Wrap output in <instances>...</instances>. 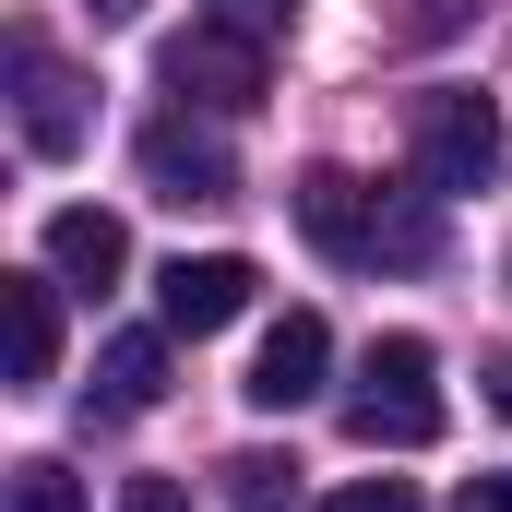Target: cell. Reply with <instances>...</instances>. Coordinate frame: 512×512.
<instances>
[{
  "mask_svg": "<svg viewBox=\"0 0 512 512\" xmlns=\"http://www.w3.org/2000/svg\"><path fill=\"white\" fill-rule=\"evenodd\" d=\"M251 286H262V274L239 251H203V262L179 251L167 274H155V310H167V334H227V322L251 310Z\"/></svg>",
  "mask_w": 512,
  "mask_h": 512,
  "instance_id": "6",
  "label": "cell"
},
{
  "mask_svg": "<svg viewBox=\"0 0 512 512\" xmlns=\"http://www.w3.org/2000/svg\"><path fill=\"white\" fill-rule=\"evenodd\" d=\"M227 512H298V465L286 453H227Z\"/></svg>",
  "mask_w": 512,
  "mask_h": 512,
  "instance_id": "12",
  "label": "cell"
},
{
  "mask_svg": "<svg viewBox=\"0 0 512 512\" xmlns=\"http://www.w3.org/2000/svg\"><path fill=\"white\" fill-rule=\"evenodd\" d=\"M465 24V0H417V36H453Z\"/></svg>",
  "mask_w": 512,
  "mask_h": 512,
  "instance_id": "18",
  "label": "cell"
},
{
  "mask_svg": "<svg viewBox=\"0 0 512 512\" xmlns=\"http://www.w3.org/2000/svg\"><path fill=\"white\" fill-rule=\"evenodd\" d=\"M453 512H512V465H501V477H477V489H465Z\"/></svg>",
  "mask_w": 512,
  "mask_h": 512,
  "instance_id": "17",
  "label": "cell"
},
{
  "mask_svg": "<svg viewBox=\"0 0 512 512\" xmlns=\"http://www.w3.org/2000/svg\"><path fill=\"white\" fill-rule=\"evenodd\" d=\"M167 96H191V108H262V36L239 24H191L179 48H167Z\"/></svg>",
  "mask_w": 512,
  "mask_h": 512,
  "instance_id": "4",
  "label": "cell"
},
{
  "mask_svg": "<svg viewBox=\"0 0 512 512\" xmlns=\"http://www.w3.org/2000/svg\"><path fill=\"white\" fill-rule=\"evenodd\" d=\"M167 393V346L155 334H108V358H96V417H143Z\"/></svg>",
  "mask_w": 512,
  "mask_h": 512,
  "instance_id": "11",
  "label": "cell"
},
{
  "mask_svg": "<svg viewBox=\"0 0 512 512\" xmlns=\"http://www.w3.org/2000/svg\"><path fill=\"white\" fill-rule=\"evenodd\" d=\"M405 143H417V179H429V203H453V191H501V167H512V120H501V96H477V84H441V96H417Z\"/></svg>",
  "mask_w": 512,
  "mask_h": 512,
  "instance_id": "2",
  "label": "cell"
},
{
  "mask_svg": "<svg viewBox=\"0 0 512 512\" xmlns=\"http://www.w3.org/2000/svg\"><path fill=\"white\" fill-rule=\"evenodd\" d=\"M143 191L155 203H239V155L191 120H155L143 131Z\"/></svg>",
  "mask_w": 512,
  "mask_h": 512,
  "instance_id": "5",
  "label": "cell"
},
{
  "mask_svg": "<svg viewBox=\"0 0 512 512\" xmlns=\"http://www.w3.org/2000/svg\"><path fill=\"white\" fill-rule=\"evenodd\" d=\"M286 12H298V0H215V24H239V36H274Z\"/></svg>",
  "mask_w": 512,
  "mask_h": 512,
  "instance_id": "15",
  "label": "cell"
},
{
  "mask_svg": "<svg viewBox=\"0 0 512 512\" xmlns=\"http://www.w3.org/2000/svg\"><path fill=\"white\" fill-rule=\"evenodd\" d=\"M489 405H501V417H512V358H501V370H489Z\"/></svg>",
  "mask_w": 512,
  "mask_h": 512,
  "instance_id": "20",
  "label": "cell"
},
{
  "mask_svg": "<svg viewBox=\"0 0 512 512\" xmlns=\"http://www.w3.org/2000/svg\"><path fill=\"white\" fill-rule=\"evenodd\" d=\"M346 429H358L370 453H429V441H441V358H429V334H382V346L358 358Z\"/></svg>",
  "mask_w": 512,
  "mask_h": 512,
  "instance_id": "3",
  "label": "cell"
},
{
  "mask_svg": "<svg viewBox=\"0 0 512 512\" xmlns=\"http://www.w3.org/2000/svg\"><path fill=\"white\" fill-rule=\"evenodd\" d=\"M84 12H96V24H131V12H143V0H84Z\"/></svg>",
  "mask_w": 512,
  "mask_h": 512,
  "instance_id": "19",
  "label": "cell"
},
{
  "mask_svg": "<svg viewBox=\"0 0 512 512\" xmlns=\"http://www.w3.org/2000/svg\"><path fill=\"white\" fill-rule=\"evenodd\" d=\"M12 84H24V96H12V120H24L36 155H84V84H72L36 36H12Z\"/></svg>",
  "mask_w": 512,
  "mask_h": 512,
  "instance_id": "8",
  "label": "cell"
},
{
  "mask_svg": "<svg viewBox=\"0 0 512 512\" xmlns=\"http://www.w3.org/2000/svg\"><path fill=\"white\" fill-rule=\"evenodd\" d=\"M0 346H12V393H36L60 370V298H48V274H0Z\"/></svg>",
  "mask_w": 512,
  "mask_h": 512,
  "instance_id": "9",
  "label": "cell"
},
{
  "mask_svg": "<svg viewBox=\"0 0 512 512\" xmlns=\"http://www.w3.org/2000/svg\"><path fill=\"white\" fill-rule=\"evenodd\" d=\"M286 203H298L310 251H334V262H429L441 251V215H429V203H382V191L346 179V167H310Z\"/></svg>",
  "mask_w": 512,
  "mask_h": 512,
  "instance_id": "1",
  "label": "cell"
},
{
  "mask_svg": "<svg viewBox=\"0 0 512 512\" xmlns=\"http://www.w3.org/2000/svg\"><path fill=\"white\" fill-rule=\"evenodd\" d=\"M322 370H334V334H322V310H286V322H274V334H262V358H251V405L262 417H286V405H310V393H322Z\"/></svg>",
  "mask_w": 512,
  "mask_h": 512,
  "instance_id": "7",
  "label": "cell"
},
{
  "mask_svg": "<svg viewBox=\"0 0 512 512\" xmlns=\"http://www.w3.org/2000/svg\"><path fill=\"white\" fill-rule=\"evenodd\" d=\"M322 512H417V489L405 477H358V489H334Z\"/></svg>",
  "mask_w": 512,
  "mask_h": 512,
  "instance_id": "14",
  "label": "cell"
},
{
  "mask_svg": "<svg viewBox=\"0 0 512 512\" xmlns=\"http://www.w3.org/2000/svg\"><path fill=\"white\" fill-rule=\"evenodd\" d=\"M120 512H191V501H179V477H131Z\"/></svg>",
  "mask_w": 512,
  "mask_h": 512,
  "instance_id": "16",
  "label": "cell"
},
{
  "mask_svg": "<svg viewBox=\"0 0 512 512\" xmlns=\"http://www.w3.org/2000/svg\"><path fill=\"white\" fill-rule=\"evenodd\" d=\"M48 274H72V286H120V274H131V227L96 215V203H60V215H48Z\"/></svg>",
  "mask_w": 512,
  "mask_h": 512,
  "instance_id": "10",
  "label": "cell"
},
{
  "mask_svg": "<svg viewBox=\"0 0 512 512\" xmlns=\"http://www.w3.org/2000/svg\"><path fill=\"white\" fill-rule=\"evenodd\" d=\"M12 512H84V489H72L48 453H24V465H12Z\"/></svg>",
  "mask_w": 512,
  "mask_h": 512,
  "instance_id": "13",
  "label": "cell"
}]
</instances>
